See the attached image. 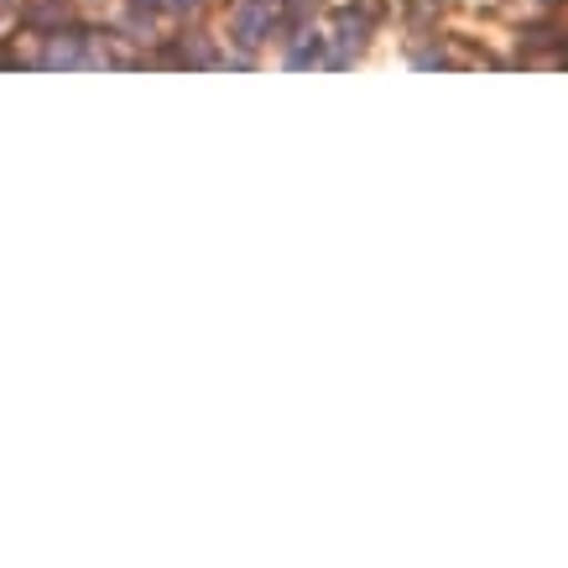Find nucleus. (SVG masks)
<instances>
[{"mask_svg":"<svg viewBox=\"0 0 568 568\" xmlns=\"http://www.w3.org/2000/svg\"><path fill=\"white\" fill-rule=\"evenodd\" d=\"M521 42H527V48H552V42H558V37H552L548 27H532V32L521 37Z\"/></svg>","mask_w":568,"mask_h":568,"instance_id":"3","label":"nucleus"},{"mask_svg":"<svg viewBox=\"0 0 568 568\" xmlns=\"http://www.w3.org/2000/svg\"><path fill=\"white\" fill-rule=\"evenodd\" d=\"M355 6H361L365 21H381V17H386V0H355Z\"/></svg>","mask_w":568,"mask_h":568,"instance_id":"4","label":"nucleus"},{"mask_svg":"<svg viewBox=\"0 0 568 568\" xmlns=\"http://www.w3.org/2000/svg\"><path fill=\"white\" fill-rule=\"evenodd\" d=\"M417 69H444V52H417Z\"/></svg>","mask_w":568,"mask_h":568,"instance_id":"5","label":"nucleus"},{"mask_svg":"<svg viewBox=\"0 0 568 568\" xmlns=\"http://www.w3.org/2000/svg\"><path fill=\"white\" fill-rule=\"evenodd\" d=\"M313 63H324V42H318V37L287 52V69H313Z\"/></svg>","mask_w":568,"mask_h":568,"instance_id":"2","label":"nucleus"},{"mask_svg":"<svg viewBox=\"0 0 568 568\" xmlns=\"http://www.w3.org/2000/svg\"><path fill=\"white\" fill-rule=\"evenodd\" d=\"M276 0H241L235 6V42H245V48H256V42H266V37L276 32Z\"/></svg>","mask_w":568,"mask_h":568,"instance_id":"1","label":"nucleus"},{"mask_svg":"<svg viewBox=\"0 0 568 568\" xmlns=\"http://www.w3.org/2000/svg\"><path fill=\"white\" fill-rule=\"evenodd\" d=\"M558 63H568V52H558Z\"/></svg>","mask_w":568,"mask_h":568,"instance_id":"7","label":"nucleus"},{"mask_svg":"<svg viewBox=\"0 0 568 568\" xmlns=\"http://www.w3.org/2000/svg\"><path fill=\"white\" fill-rule=\"evenodd\" d=\"M204 0H173V11H199Z\"/></svg>","mask_w":568,"mask_h":568,"instance_id":"6","label":"nucleus"}]
</instances>
